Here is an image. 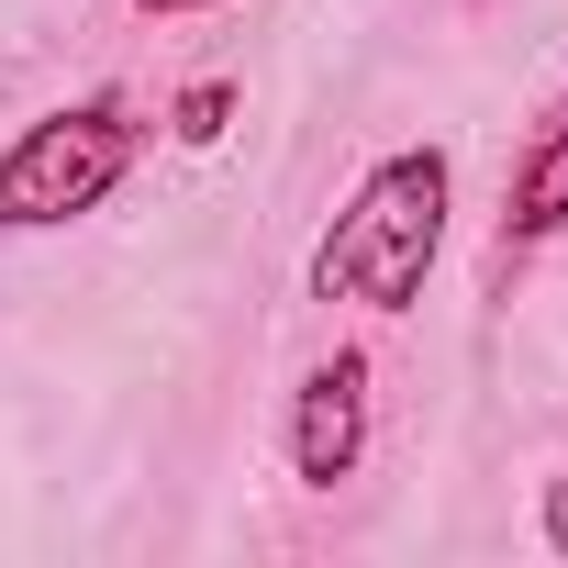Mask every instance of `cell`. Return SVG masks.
<instances>
[{
	"instance_id": "cell-1",
	"label": "cell",
	"mask_w": 568,
	"mask_h": 568,
	"mask_svg": "<svg viewBox=\"0 0 568 568\" xmlns=\"http://www.w3.org/2000/svg\"><path fill=\"white\" fill-rule=\"evenodd\" d=\"M446 201H457L446 145H390V156L346 190V212L324 223V245H313V302L413 313L424 267H435V245H446Z\"/></svg>"
},
{
	"instance_id": "cell-2",
	"label": "cell",
	"mask_w": 568,
	"mask_h": 568,
	"mask_svg": "<svg viewBox=\"0 0 568 568\" xmlns=\"http://www.w3.org/2000/svg\"><path fill=\"white\" fill-rule=\"evenodd\" d=\"M145 156V123L101 90V101H68L45 123H23L0 145V234H45V223H79L123 190V168Z\"/></svg>"
},
{
	"instance_id": "cell-3",
	"label": "cell",
	"mask_w": 568,
	"mask_h": 568,
	"mask_svg": "<svg viewBox=\"0 0 568 568\" xmlns=\"http://www.w3.org/2000/svg\"><path fill=\"white\" fill-rule=\"evenodd\" d=\"M357 457H368V357L335 346L291 390V479L302 490H335V479H357Z\"/></svg>"
},
{
	"instance_id": "cell-4",
	"label": "cell",
	"mask_w": 568,
	"mask_h": 568,
	"mask_svg": "<svg viewBox=\"0 0 568 568\" xmlns=\"http://www.w3.org/2000/svg\"><path fill=\"white\" fill-rule=\"evenodd\" d=\"M546 234H568V101H557V123L513 156V190H501V267L535 256Z\"/></svg>"
},
{
	"instance_id": "cell-5",
	"label": "cell",
	"mask_w": 568,
	"mask_h": 568,
	"mask_svg": "<svg viewBox=\"0 0 568 568\" xmlns=\"http://www.w3.org/2000/svg\"><path fill=\"white\" fill-rule=\"evenodd\" d=\"M223 123H234V79H190V90L168 101V134H179V145H223Z\"/></svg>"
},
{
	"instance_id": "cell-6",
	"label": "cell",
	"mask_w": 568,
	"mask_h": 568,
	"mask_svg": "<svg viewBox=\"0 0 568 568\" xmlns=\"http://www.w3.org/2000/svg\"><path fill=\"white\" fill-rule=\"evenodd\" d=\"M546 546L568 557V479H546Z\"/></svg>"
},
{
	"instance_id": "cell-7",
	"label": "cell",
	"mask_w": 568,
	"mask_h": 568,
	"mask_svg": "<svg viewBox=\"0 0 568 568\" xmlns=\"http://www.w3.org/2000/svg\"><path fill=\"white\" fill-rule=\"evenodd\" d=\"M134 12H156V23H168V12H212V0H134Z\"/></svg>"
}]
</instances>
